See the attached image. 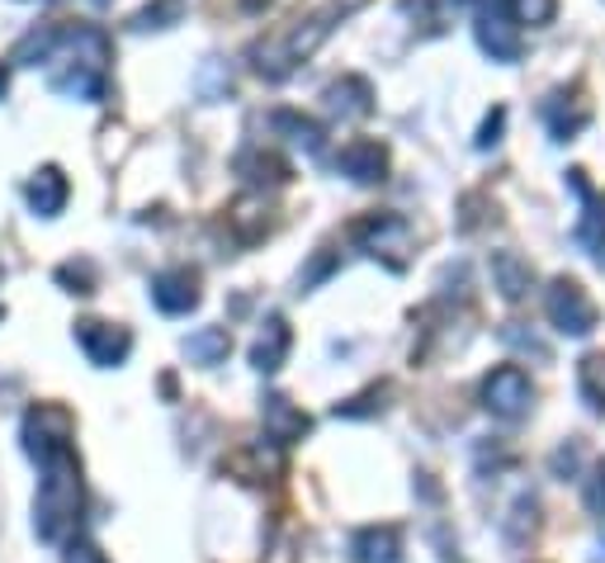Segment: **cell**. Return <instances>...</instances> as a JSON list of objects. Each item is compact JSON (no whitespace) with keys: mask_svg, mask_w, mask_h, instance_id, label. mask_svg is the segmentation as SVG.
Returning a JSON list of instances; mask_svg holds the SVG:
<instances>
[{"mask_svg":"<svg viewBox=\"0 0 605 563\" xmlns=\"http://www.w3.org/2000/svg\"><path fill=\"white\" fill-rule=\"evenodd\" d=\"M39 469H43V483H39V498H33V535L43 544H66L85 506L81 464L71 454V446H62V450L43 454Z\"/></svg>","mask_w":605,"mask_h":563,"instance_id":"obj_1","label":"cell"},{"mask_svg":"<svg viewBox=\"0 0 605 563\" xmlns=\"http://www.w3.org/2000/svg\"><path fill=\"white\" fill-rule=\"evenodd\" d=\"M355 237L365 242V252L373 260H388L393 270L407 266V252H412V223L402 214H369L360 227H355Z\"/></svg>","mask_w":605,"mask_h":563,"instance_id":"obj_2","label":"cell"},{"mask_svg":"<svg viewBox=\"0 0 605 563\" xmlns=\"http://www.w3.org/2000/svg\"><path fill=\"white\" fill-rule=\"evenodd\" d=\"M544 308H548V323H554L563 337H586V331H596V304L586 298V289L577 279H554L544 294Z\"/></svg>","mask_w":605,"mask_h":563,"instance_id":"obj_3","label":"cell"},{"mask_svg":"<svg viewBox=\"0 0 605 563\" xmlns=\"http://www.w3.org/2000/svg\"><path fill=\"white\" fill-rule=\"evenodd\" d=\"M530 398H535V383L521 365H502L483 379V408L502 421H521L530 412Z\"/></svg>","mask_w":605,"mask_h":563,"instance_id":"obj_4","label":"cell"},{"mask_svg":"<svg viewBox=\"0 0 605 563\" xmlns=\"http://www.w3.org/2000/svg\"><path fill=\"white\" fill-rule=\"evenodd\" d=\"M71 431H76V421H71L66 408H58V402H39V408H29V417H24V454L39 464L43 454L71 446Z\"/></svg>","mask_w":605,"mask_h":563,"instance_id":"obj_5","label":"cell"},{"mask_svg":"<svg viewBox=\"0 0 605 563\" xmlns=\"http://www.w3.org/2000/svg\"><path fill=\"white\" fill-rule=\"evenodd\" d=\"M76 341H81V350H85V360L100 365V369H114V365H123V360H129V350H133L129 327L95 323V318L76 323Z\"/></svg>","mask_w":605,"mask_h":563,"instance_id":"obj_6","label":"cell"},{"mask_svg":"<svg viewBox=\"0 0 605 563\" xmlns=\"http://www.w3.org/2000/svg\"><path fill=\"white\" fill-rule=\"evenodd\" d=\"M152 304L171 313V318H185V313L199 308V275L189 266H175V270H162L152 279Z\"/></svg>","mask_w":605,"mask_h":563,"instance_id":"obj_7","label":"cell"},{"mask_svg":"<svg viewBox=\"0 0 605 563\" xmlns=\"http://www.w3.org/2000/svg\"><path fill=\"white\" fill-rule=\"evenodd\" d=\"M336 171L350 175L355 185H379L383 171H388V152H383V143H373V137H360V143L341 147V156H336Z\"/></svg>","mask_w":605,"mask_h":563,"instance_id":"obj_8","label":"cell"},{"mask_svg":"<svg viewBox=\"0 0 605 563\" xmlns=\"http://www.w3.org/2000/svg\"><path fill=\"white\" fill-rule=\"evenodd\" d=\"M260 417H265V431H270V441H279V446H294V441H302L308 436V412L302 408H294L284 393H270L260 402Z\"/></svg>","mask_w":605,"mask_h":563,"instance_id":"obj_9","label":"cell"},{"mask_svg":"<svg viewBox=\"0 0 605 563\" xmlns=\"http://www.w3.org/2000/svg\"><path fill=\"white\" fill-rule=\"evenodd\" d=\"M289 346H294L289 323H284L279 313H270V318L260 323L256 341H252V365L260 369V375H275V369L284 365V356H289Z\"/></svg>","mask_w":605,"mask_h":563,"instance_id":"obj_10","label":"cell"},{"mask_svg":"<svg viewBox=\"0 0 605 563\" xmlns=\"http://www.w3.org/2000/svg\"><path fill=\"white\" fill-rule=\"evenodd\" d=\"M350 559L355 563H398L402 559L398 525H365V531L350 540Z\"/></svg>","mask_w":605,"mask_h":563,"instance_id":"obj_11","label":"cell"},{"mask_svg":"<svg viewBox=\"0 0 605 563\" xmlns=\"http://www.w3.org/2000/svg\"><path fill=\"white\" fill-rule=\"evenodd\" d=\"M24 195H29V208H33L39 218H58L62 204H66V195H71V185H66V175H62L58 166H43V171L29 181Z\"/></svg>","mask_w":605,"mask_h":563,"instance_id":"obj_12","label":"cell"},{"mask_svg":"<svg viewBox=\"0 0 605 563\" xmlns=\"http://www.w3.org/2000/svg\"><path fill=\"white\" fill-rule=\"evenodd\" d=\"M492 279L511 304H521L530 294V285H535V270H530V260L521 252H492Z\"/></svg>","mask_w":605,"mask_h":563,"instance_id":"obj_13","label":"cell"},{"mask_svg":"<svg viewBox=\"0 0 605 563\" xmlns=\"http://www.w3.org/2000/svg\"><path fill=\"white\" fill-rule=\"evenodd\" d=\"M327 110L341 114V119H365V114L373 110L369 81H360V76H341L336 85H327Z\"/></svg>","mask_w":605,"mask_h":563,"instance_id":"obj_14","label":"cell"},{"mask_svg":"<svg viewBox=\"0 0 605 563\" xmlns=\"http://www.w3.org/2000/svg\"><path fill=\"white\" fill-rule=\"evenodd\" d=\"M478 43H483V52H492L496 62L521 58V39H515V29L502 20V14H492V10L478 14Z\"/></svg>","mask_w":605,"mask_h":563,"instance_id":"obj_15","label":"cell"},{"mask_svg":"<svg viewBox=\"0 0 605 563\" xmlns=\"http://www.w3.org/2000/svg\"><path fill=\"white\" fill-rule=\"evenodd\" d=\"M227 350H233V337H227L223 327H199V331H194V337L185 341V356H189L194 365H223Z\"/></svg>","mask_w":605,"mask_h":563,"instance_id":"obj_16","label":"cell"},{"mask_svg":"<svg viewBox=\"0 0 605 563\" xmlns=\"http://www.w3.org/2000/svg\"><path fill=\"white\" fill-rule=\"evenodd\" d=\"M577 393L592 412H605V356H586L577 365Z\"/></svg>","mask_w":605,"mask_h":563,"instance_id":"obj_17","label":"cell"},{"mask_svg":"<svg viewBox=\"0 0 605 563\" xmlns=\"http://www.w3.org/2000/svg\"><path fill=\"white\" fill-rule=\"evenodd\" d=\"M275 129L289 133V143H294V147H302L308 156L322 152V129H317L312 119H302V114H275Z\"/></svg>","mask_w":605,"mask_h":563,"instance_id":"obj_18","label":"cell"},{"mask_svg":"<svg viewBox=\"0 0 605 563\" xmlns=\"http://www.w3.org/2000/svg\"><path fill=\"white\" fill-rule=\"evenodd\" d=\"M577 242L586 252H605V199H592L586 218L577 223Z\"/></svg>","mask_w":605,"mask_h":563,"instance_id":"obj_19","label":"cell"},{"mask_svg":"<svg viewBox=\"0 0 605 563\" xmlns=\"http://www.w3.org/2000/svg\"><path fill=\"white\" fill-rule=\"evenodd\" d=\"M181 10H185V0H156V6H147L137 14V29H166L181 20Z\"/></svg>","mask_w":605,"mask_h":563,"instance_id":"obj_20","label":"cell"},{"mask_svg":"<svg viewBox=\"0 0 605 563\" xmlns=\"http://www.w3.org/2000/svg\"><path fill=\"white\" fill-rule=\"evenodd\" d=\"M58 279H62V285H76L71 294H95V266H91V260H81V266H76V260H66V266L58 270Z\"/></svg>","mask_w":605,"mask_h":563,"instance_id":"obj_21","label":"cell"},{"mask_svg":"<svg viewBox=\"0 0 605 563\" xmlns=\"http://www.w3.org/2000/svg\"><path fill=\"white\" fill-rule=\"evenodd\" d=\"M515 20L521 24H548L554 20V0H511Z\"/></svg>","mask_w":605,"mask_h":563,"instance_id":"obj_22","label":"cell"},{"mask_svg":"<svg viewBox=\"0 0 605 563\" xmlns=\"http://www.w3.org/2000/svg\"><path fill=\"white\" fill-rule=\"evenodd\" d=\"M199 91H204V100H223L227 91H233V76H223V66L208 62L199 72Z\"/></svg>","mask_w":605,"mask_h":563,"instance_id":"obj_23","label":"cell"},{"mask_svg":"<svg viewBox=\"0 0 605 563\" xmlns=\"http://www.w3.org/2000/svg\"><path fill=\"white\" fill-rule=\"evenodd\" d=\"M502 337L511 341V346H521V350H530V356H535V360H548V346L535 337V331H515V323L502 331Z\"/></svg>","mask_w":605,"mask_h":563,"instance_id":"obj_24","label":"cell"},{"mask_svg":"<svg viewBox=\"0 0 605 563\" xmlns=\"http://www.w3.org/2000/svg\"><path fill=\"white\" fill-rule=\"evenodd\" d=\"M66 563H110V559H104L91 540H71L66 544Z\"/></svg>","mask_w":605,"mask_h":563,"instance_id":"obj_25","label":"cell"},{"mask_svg":"<svg viewBox=\"0 0 605 563\" xmlns=\"http://www.w3.org/2000/svg\"><path fill=\"white\" fill-rule=\"evenodd\" d=\"M502 123H506V110H492V119L483 123V133H478V147H492L496 133H502Z\"/></svg>","mask_w":605,"mask_h":563,"instance_id":"obj_26","label":"cell"},{"mask_svg":"<svg viewBox=\"0 0 605 563\" xmlns=\"http://www.w3.org/2000/svg\"><path fill=\"white\" fill-rule=\"evenodd\" d=\"M592 512H596V521H601V531H605V469L592 479Z\"/></svg>","mask_w":605,"mask_h":563,"instance_id":"obj_27","label":"cell"},{"mask_svg":"<svg viewBox=\"0 0 605 563\" xmlns=\"http://www.w3.org/2000/svg\"><path fill=\"white\" fill-rule=\"evenodd\" d=\"M0 95H6V72H0Z\"/></svg>","mask_w":605,"mask_h":563,"instance_id":"obj_28","label":"cell"},{"mask_svg":"<svg viewBox=\"0 0 605 563\" xmlns=\"http://www.w3.org/2000/svg\"><path fill=\"white\" fill-rule=\"evenodd\" d=\"M601 266H605V256H601Z\"/></svg>","mask_w":605,"mask_h":563,"instance_id":"obj_29","label":"cell"}]
</instances>
